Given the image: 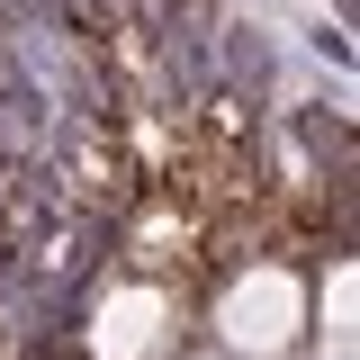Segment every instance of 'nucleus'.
<instances>
[{
    "label": "nucleus",
    "instance_id": "1",
    "mask_svg": "<svg viewBox=\"0 0 360 360\" xmlns=\"http://www.w3.org/2000/svg\"><path fill=\"white\" fill-rule=\"evenodd\" d=\"M27 360H72V352H63V342H37V352H27Z\"/></svg>",
    "mask_w": 360,
    "mask_h": 360
}]
</instances>
